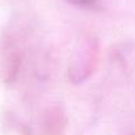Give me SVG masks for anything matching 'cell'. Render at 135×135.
Here are the masks:
<instances>
[{
	"label": "cell",
	"instance_id": "cell-3",
	"mask_svg": "<svg viewBox=\"0 0 135 135\" xmlns=\"http://www.w3.org/2000/svg\"><path fill=\"white\" fill-rule=\"evenodd\" d=\"M20 65H21V56L16 49L9 48L8 52L3 56V78L4 81L9 82L13 81L20 70Z\"/></svg>",
	"mask_w": 135,
	"mask_h": 135
},
{
	"label": "cell",
	"instance_id": "cell-2",
	"mask_svg": "<svg viewBox=\"0 0 135 135\" xmlns=\"http://www.w3.org/2000/svg\"><path fill=\"white\" fill-rule=\"evenodd\" d=\"M68 124V117L65 110L60 105L48 107L40 119V134L41 135H64Z\"/></svg>",
	"mask_w": 135,
	"mask_h": 135
},
{
	"label": "cell",
	"instance_id": "cell-1",
	"mask_svg": "<svg viewBox=\"0 0 135 135\" xmlns=\"http://www.w3.org/2000/svg\"><path fill=\"white\" fill-rule=\"evenodd\" d=\"M99 60V45L93 37L80 41L72 56L69 65V80L73 84H81L94 74Z\"/></svg>",
	"mask_w": 135,
	"mask_h": 135
},
{
	"label": "cell",
	"instance_id": "cell-4",
	"mask_svg": "<svg viewBox=\"0 0 135 135\" xmlns=\"http://www.w3.org/2000/svg\"><path fill=\"white\" fill-rule=\"evenodd\" d=\"M66 2L70 4H74V6H90L95 0H66Z\"/></svg>",
	"mask_w": 135,
	"mask_h": 135
}]
</instances>
